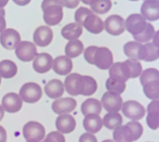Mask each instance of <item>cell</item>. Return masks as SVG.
<instances>
[{"label": "cell", "instance_id": "obj_40", "mask_svg": "<svg viewBox=\"0 0 159 142\" xmlns=\"http://www.w3.org/2000/svg\"><path fill=\"white\" fill-rule=\"evenodd\" d=\"M42 142H66L65 136L59 131H52Z\"/></svg>", "mask_w": 159, "mask_h": 142}, {"label": "cell", "instance_id": "obj_24", "mask_svg": "<svg viewBox=\"0 0 159 142\" xmlns=\"http://www.w3.org/2000/svg\"><path fill=\"white\" fill-rule=\"evenodd\" d=\"M143 44L136 41H130L124 45V54L129 59H134L140 61L141 60L142 52H143Z\"/></svg>", "mask_w": 159, "mask_h": 142}, {"label": "cell", "instance_id": "obj_46", "mask_svg": "<svg viewBox=\"0 0 159 142\" xmlns=\"http://www.w3.org/2000/svg\"><path fill=\"white\" fill-rule=\"evenodd\" d=\"M18 6H26L31 2V0H12Z\"/></svg>", "mask_w": 159, "mask_h": 142}, {"label": "cell", "instance_id": "obj_49", "mask_svg": "<svg viewBox=\"0 0 159 142\" xmlns=\"http://www.w3.org/2000/svg\"><path fill=\"white\" fill-rule=\"evenodd\" d=\"M91 1H92V0H81V2H83V3H84V4H86V5L90 4Z\"/></svg>", "mask_w": 159, "mask_h": 142}, {"label": "cell", "instance_id": "obj_54", "mask_svg": "<svg viewBox=\"0 0 159 142\" xmlns=\"http://www.w3.org/2000/svg\"><path fill=\"white\" fill-rule=\"evenodd\" d=\"M144 1H145V0H144ZM158 1H159V0H158Z\"/></svg>", "mask_w": 159, "mask_h": 142}, {"label": "cell", "instance_id": "obj_11", "mask_svg": "<svg viewBox=\"0 0 159 142\" xmlns=\"http://www.w3.org/2000/svg\"><path fill=\"white\" fill-rule=\"evenodd\" d=\"M21 42V36L17 30L6 28L0 33V44L7 50H13Z\"/></svg>", "mask_w": 159, "mask_h": 142}, {"label": "cell", "instance_id": "obj_41", "mask_svg": "<svg viewBox=\"0 0 159 142\" xmlns=\"http://www.w3.org/2000/svg\"><path fill=\"white\" fill-rule=\"evenodd\" d=\"M97 46H89L84 51V57L88 63L93 65V57Z\"/></svg>", "mask_w": 159, "mask_h": 142}, {"label": "cell", "instance_id": "obj_13", "mask_svg": "<svg viewBox=\"0 0 159 142\" xmlns=\"http://www.w3.org/2000/svg\"><path fill=\"white\" fill-rule=\"evenodd\" d=\"M101 105L107 111L119 112L123 105V99L120 95L107 92L102 97Z\"/></svg>", "mask_w": 159, "mask_h": 142}, {"label": "cell", "instance_id": "obj_21", "mask_svg": "<svg viewBox=\"0 0 159 142\" xmlns=\"http://www.w3.org/2000/svg\"><path fill=\"white\" fill-rule=\"evenodd\" d=\"M148 116L147 124L152 130H157L159 127V102L153 100L150 102L147 108Z\"/></svg>", "mask_w": 159, "mask_h": 142}, {"label": "cell", "instance_id": "obj_38", "mask_svg": "<svg viewBox=\"0 0 159 142\" xmlns=\"http://www.w3.org/2000/svg\"><path fill=\"white\" fill-rule=\"evenodd\" d=\"M155 80H159V71L156 68H148L140 74V82L142 86Z\"/></svg>", "mask_w": 159, "mask_h": 142}, {"label": "cell", "instance_id": "obj_14", "mask_svg": "<svg viewBox=\"0 0 159 142\" xmlns=\"http://www.w3.org/2000/svg\"><path fill=\"white\" fill-rule=\"evenodd\" d=\"M52 63H53V58L49 53L47 52H42L38 53L34 57L33 62H32V67L35 72L40 74L47 73L52 69Z\"/></svg>", "mask_w": 159, "mask_h": 142}, {"label": "cell", "instance_id": "obj_1", "mask_svg": "<svg viewBox=\"0 0 159 142\" xmlns=\"http://www.w3.org/2000/svg\"><path fill=\"white\" fill-rule=\"evenodd\" d=\"M143 127L136 121L128 122L114 130L113 138L115 142H134L142 136Z\"/></svg>", "mask_w": 159, "mask_h": 142}, {"label": "cell", "instance_id": "obj_28", "mask_svg": "<svg viewBox=\"0 0 159 142\" xmlns=\"http://www.w3.org/2000/svg\"><path fill=\"white\" fill-rule=\"evenodd\" d=\"M17 73V67L11 60H2L0 62V77L5 79H10Z\"/></svg>", "mask_w": 159, "mask_h": 142}, {"label": "cell", "instance_id": "obj_25", "mask_svg": "<svg viewBox=\"0 0 159 142\" xmlns=\"http://www.w3.org/2000/svg\"><path fill=\"white\" fill-rule=\"evenodd\" d=\"M83 125L87 131L91 134H94V133L99 132L102 129L103 121L99 115H88L84 117L83 121Z\"/></svg>", "mask_w": 159, "mask_h": 142}, {"label": "cell", "instance_id": "obj_18", "mask_svg": "<svg viewBox=\"0 0 159 142\" xmlns=\"http://www.w3.org/2000/svg\"><path fill=\"white\" fill-rule=\"evenodd\" d=\"M57 74L61 76H66L70 74L73 68V62L71 58L66 56H59L53 60L52 67Z\"/></svg>", "mask_w": 159, "mask_h": 142}, {"label": "cell", "instance_id": "obj_52", "mask_svg": "<svg viewBox=\"0 0 159 142\" xmlns=\"http://www.w3.org/2000/svg\"><path fill=\"white\" fill-rule=\"evenodd\" d=\"M129 1H131V2H137V1H139V0H129Z\"/></svg>", "mask_w": 159, "mask_h": 142}, {"label": "cell", "instance_id": "obj_4", "mask_svg": "<svg viewBox=\"0 0 159 142\" xmlns=\"http://www.w3.org/2000/svg\"><path fill=\"white\" fill-rule=\"evenodd\" d=\"M19 96L27 103H36L42 97V88L37 83L27 82L20 88Z\"/></svg>", "mask_w": 159, "mask_h": 142}, {"label": "cell", "instance_id": "obj_22", "mask_svg": "<svg viewBox=\"0 0 159 142\" xmlns=\"http://www.w3.org/2000/svg\"><path fill=\"white\" fill-rule=\"evenodd\" d=\"M45 93L52 99H57L64 94V84L61 80L53 79L47 82L44 87Z\"/></svg>", "mask_w": 159, "mask_h": 142}, {"label": "cell", "instance_id": "obj_50", "mask_svg": "<svg viewBox=\"0 0 159 142\" xmlns=\"http://www.w3.org/2000/svg\"><path fill=\"white\" fill-rule=\"evenodd\" d=\"M0 15L5 16V10H4V8H0Z\"/></svg>", "mask_w": 159, "mask_h": 142}, {"label": "cell", "instance_id": "obj_34", "mask_svg": "<svg viewBox=\"0 0 159 142\" xmlns=\"http://www.w3.org/2000/svg\"><path fill=\"white\" fill-rule=\"evenodd\" d=\"M143 92L148 98L151 100H158L159 98V80L149 82L143 86Z\"/></svg>", "mask_w": 159, "mask_h": 142}, {"label": "cell", "instance_id": "obj_43", "mask_svg": "<svg viewBox=\"0 0 159 142\" xmlns=\"http://www.w3.org/2000/svg\"><path fill=\"white\" fill-rule=\"evenodd\" d=\"M79 142H98L97 138L91 133H84L80 137Z\"/></svg>", "mask_w": 159, "mask_h": 142}, {"label": "cell", "instance_id": "obj_8", "mask_svg": "<svg viewBox=\"0 0 159 142\" xmlns=\"http://www.w3.org/2000/svg\"><path fill=\"white\" fill-rule=\"evenodd\" d=\"M15 54L22 62H31L37 54L36 45L28 41H21L15 48Z\"/></svg>", "mask_w": 159, "mask_h": 142}, {"label": "cell", "instance_id": "obj_47", "mask_svg": "<svg viewBox=\"0 0 159 142\" xmlns=\"http://www.w3.org/2000/svg\"><path fill=\"white\" fill-rule=\"evenodd\" d=\"M9 0H0V8H3L8 3Z\"/></svg>", "mask_w": 159, "mask_h": 142}, {"label": "cell", "instance_id": "obj_42", "mask_svg": "<svg viewBox=\"0 0 159 142\" xmlns=\"http://www.w3.org/2000/svg\"><path fill=\"white\" fill-rule=\"evenodd\" d=\"M63 7H66L70 9H73L78 7L80 0H61Z\"/></svg>", "mask_w": 159, "mask_h": 142}, {"label": "cell", "instance_id": "obj_10", "mask_svg": "<svg viewBox=\"0 0 159 142\" xmlns=\"http://www.w3.org/2000/svg\"><path fill=\"white\" fill-rule=\"evenodd\" d=\"M104 29L112 36H119L125 31L124 19L119 15H110L104 21Z\"/></svg>", "mask_w": 159, "mask_h": 142}, {"label": "cell", "instance_id": "obj_45", "mask_svg": "<svg viewBox=\"0 0 159 142\" xmlns=\"http://www.w3.org/2000/svg\"><path fill=\"white\" fill-rule=\"evenodd\" d=\"M6 27H7V22H6V20H5V16L0 15V33L3 30L6 29Z\"/></svg>", "mask_w": 159, "mask_h": 142}, {"label": "cell", "instance_id": "obj_15", "mask_svg": "<svg viewBox=\"0 0 159 142\" xmlns=\"http://www.w3.org/2000/svg\"><path fill=\"white\" fill-rule=\"evenodd\" d=\"M22 100L15 92H9L2 97V107L8 113H16L22 109Z\"/></svg>", "mask_w": 159, "mask_h": 142}, {"label": "cell", "instance_id": "obj_31", "mask_svg": "<svg viewBox=\"0 0 159 142\" xmlns=\"http://www.w3.org/2000/svg\"><path fill=\"white\" fill-rule=\"evenodd\" d=\"M102 121L107 129L113 130L121 125L123 123V117L118 112H109L104 116Z\"/></svg>", "mask_w": 159, "mask_h": 142}, {"label": "cell", "instance_id": "obj_7", "mask_svg": "<svg viewBox=\"0 0 159 142\" xmlns=\"http://www.w3.org/2000/svg\"><path fill=\"white\" fill-rule=\"evenodd\" d=\"M122 111L129 119L139 121L143 118L146 113L144 107L136 101H127L122 105Z\"/></svg>", "mask_w": 159, "mask_h": 142}, {"label": "cell", "instance_id": "obj_29", "mask_svg": "<svg viewBox=\"0 0 159 142\" xmlns=\"http://www.w3.org/2000/svg\"><path fill=\"white\" fill-rule=\"evenodd\" d=\"M84 51V45L80 40L75 39L69 41L65 47L66 56L70 58H75L79 57Z\"/></svg>", "mask_w": 159, "mask_h": 142}, {"label": "cell", "instance_id": "obj_39", "mask_svg": "<svg viewBox=\"0 0 159 142\" xmlns=\"http://www.w3.org/2000/svg\"><path fill=\"white\" fill-rule=\"evenodd\" d=\"M90 13H93V12L90 9L85 7H80L75 12L74 17L75 20V22H77L80 26H83V22H84V19Z\"/></svg>", "mask_w": 159, "mask_h": 142}, {"label": "cell", "instance_id": "obj_2", "mask_svg": "<svg viewBox=\"0 0 159 142\" xmlns=\"http://www.w3.org/2000/svg\"><path fill=\"white\" fill-rule=\"evenodd\" d=\"M43 19L47 26H56L63 18V5L61 0H43L42 2Z\"/></svg>", "mask_w": 159, "mask_h": 142}, {"label": "cell", "instance_id": "obj_48", "mask_svg": "<svg viewBox=\"0 0 159 142\" xmlns=\"http://www.w3.org/2000/svg\"><path fill=\"white\" fill-rule=\"evenodd\" d=\"M3 116H4V110L2 107V106H0V121H2Z\"/></svg>", "mask_w": 159, "mask_h": 142}, {"label": "cell", "instance_id": "obj_3", "mask_svg": "<svg viewBox=\"0 0 159 142\" xmlns=\"http://www.w3.org/2000/svg\"><path fill=\"white\" fill-rule=\"evenodd\" d=\"M22 134L27 142H41L46 136V130L39 122L28 121L23 126Z\"/></svg>", "mask_w": 159, "mask_h": 142}, {"label": "cell", "instance_id": "obj_17", "mask_svg": "<svg viewBox=\"0 0 159 142\" xmlns=\"http://www.w3.org/2000/svg\"><path fill=\"white\" fill-rule=\"evenodd\" d=\"M140 14L146 20L154 22L159 18L158 0H145L141 6Z\"/></svg>", "mask_w": 159, "mask_h": 142}, {"label": "cell", "instance_id": "obj_44", "mask_svg": "<svg viewBox=\"0 0 159 142\" xmlns=\"http://www.w3.org/2000/svg\"><path fill=\"white\" fill-rule=\"evenodd\" d=\"M0 142H7V131L2 125H0Z\"/></svg>", "mask_w": 159, "mask_h": 142}, {"label": "cell", "instance_id": "obj_27", "mask_svg": "<svg viewBox=\"0 0 159 142\" xmlns=\"http://www.w3.org/2000/svg\"><path fill=\"white\" fill-rule=\"evenodd\" d=\"M80 110L84 116L91 114L99 115L102 111L101 102L94 98H89L82 103Z\"/></svg>", "mask_w": 159, "mask_h": 142}, {"label": "cell", "instance_id": "obj_5", "mask_svg": "<svg viewBox=\"0 0 159 142\" xmlns=\"http://www.w3.org/2000/svg\"><path fill=\"white\" fill-rule=\"evenodd\" d=\"M114 63V57L106 47H96L93 57V65L100 70H108Z\"/></svg>", "mask_w": 159, "mask_h": 142}, {"label": "cell", "instance_id": "obj_35", "mask_svg": "<svg viewBox=\"0 0 159 142\" xmlns=\"http://www.w3.org/2000/svg\"><path fill=\"white\" fill-rule=\"evenodd\" d=\"M155 28L151 23H147L146 27L144 30L139 34H137L135 36H133L134 40L136 42H139L140 43H143V42H148L150 40L152 39L154 34H155Z\"/></svg>", "mask_w": 159, "mask_h": 142}, {"label": "cell", "instance_id": "obj_30", "mask_svg": "<svg viewBox=\"0 0 159 142\" xmlns=\"http://www.w3.org/2000/svg\"><path fill=\"white\" fill-rule=\"evenodd\" d=\"M158 47H156L152 42H148L143 45L142 52L141 60L144 62H155L158 59Z\"/></svg>", "mask_w": 159, "mask_h": 142}, {"label": "cell", "instance_id": "obj_19", "mask_svg": "<svg viewBox=\"0 0 159 142\" xmlns=\"http://www.w3.org/2000/svg\"><path fill=\"white\" fill-rule=\"evenodd\" d=\"M76 126V121L72 116L69 114L60 115L56 120V127L58 131L69 134L74 131Z\"/></svg>", "mask_w": 159, "mask_h": 142}, {"label": "cell", "instance_id": "obj_36", "mask_svg": "<svg viewBox=\"0 0 159 142\" xmlns=\"http://www.w3.org/2000/svg\"><path fill=\"white\" fill-rule=\"evenodd\" d=\"M105 87L108 92H113L115 94L120 95L126 89V83L123 82H119L113 78H108L105 82Z\"/></svg>", "mask_w": 159, "mask_h": 142}, {"label": "cell", "instance_id": "obj_32", "mask_svg": "<svg viewBox=\"0 0 159 142\" xmlns=\"http://www.w3.org/2000/svg\"><path fill=\"white\" fill-rule=\"evenodd\" d=\"M91 11L98 14H104L111 9V0H92L90 4Z\"/></svg>", "mask_w": 159, "mask_h": 142}, {"label": "cell", "instance_id": "obj_6", "mask_svg": "<svg viewBox=\"0 0 159 142\" xmlns=\"http://www.w3.org/2000/svg\"><path fill=\"white\" fill-rule=\"evenodd\" d=\"M64 87L70 96L81 95L84 89V77L79 73H70L65 79Z\"/></svg>", "mask_w": 159, "mask_h": 142}, {"label": "cell", "instance_id": "obj_20", "mask_svg": "<svg viewBox=\"0 0 159 142\" xmlns=\"http://www.w3.org/2000/svg\"><path fill=\"white\" fill-rule=\"evenodd\" d=\"M82 27L92 34H99L104 30V22L99 16L94 13H90L84 19Z\"/></svg>", "mask_w": 159, "mask_h": 142}, {"label": "cell", "instance_id": "obj_37", "mask_svg": "<svg viewBox=\"0 0 159 142\" xmlns=\"http://www.w3.org/2000/svg\"><path fill=\"white\" fill-rule=\"evenodd\" d=\"M83 77H84V89L81 95L84 97L92 96L95 93L98 88L97 82L90 76H83Z\"/></svg>", "mask_w": 159, "mask_h": 142}, {"label": "cell", "instance_id": "obj_26", "mask_svg": "<svg viewBox=\"0 0 159 142\" xmlns=\"http://www.w3.org/2000/svg\"><path fill=\"white\" fill-rule=\"evenodd\" d=\"M82 32H83L82 26L78 24L77 22H71L62 27L61 33L65 39L71 41V40L78 39L81 36Z\"/></svg>", "mask_w": 159, "mask_h": 142}, {"label": "cell", "instance_id": "obj_53", "mask_svg": "<svg viewBox=\"0 0 159 142\" xmlns=\"http://www.w3.org/2000/svg\"><path fill=\"white\" fill-rule=\"evenodd\" d=\"M1 78H2V77H0V84H1Z\"/></svg>", "mask_w": 159, "mask_h": 142}, {"label": "cell", "instance_id": "obj_16", "mask_svg": "<svg viewBox=\"0 0 159 142\" xmlns=\"http://www.w3.org/2000/svg\"><path fill=\"white\" fill-rule=\"evenodd\" d=\"M77 106L76 101L72 97H65L56 100L52 105V109L54 113L58 115L68 114L73 111Z\"/></svg>", "mask_w": 159, "mask_h": 142}, {"label": "cell", "instance_id": "obj_12", "mask_svg": "<svg viewBox=\"0 0 159 142\" xmlns=\"http://www.w3.org/2000/svg\"><path fill=\"white\" fill-rule=\"evenodd\" d=\"M53 32L48 26H40L37 27L33 33V42L38 47H45L51 44L53 40Z\"/></svg>", "mask_w": 159, "mask_h": 142}, {"label": "cell", "instance_id": "obj_23", "mask_svg": "<svg viewBox=\"0 0 159 142\" xmlns=\"http://www.w3.org/2000/svg\"><path fill=\"white\" fill-rule=\"evenodd\" d=\"M109 77L119 82H126L129 79L124 62H115L109 67Z\"/></svg>", "mask_w": 159, "mask_h": 142}, {"label": "cell", "instance_id": "obj_33", "mask_svg": "<svg viewBox=\"0 0 159 142\" xmlns=\"http://www.w3.org/2000/svg\"><path fill=\"white\" fill-rule=\"evenodd\" d=\"M127 72L129 78H137L140 76L142 72V64L139 61L134 59H128L124 61Z\"/></svg>", "mask_w": 159, "mask_h": 142}, {"label": "cell", "instance_id": "obj_51", "mask_svg": "<svg viewBox=\"0 0 159 142\" xmlns=\"http://www.w3.org/2000/svg\"><path fill=\"white\" fill-rule=\"evenodd\" d=\"M102 142H114V141H113V140H103Z\"/></svg>", "mask_w": 159, "mask_h": 142}, {"label": "cell", "instance_id": "obj_9", "mask_svg": "<svg viewBox=\"0 0 159 142\" xmlns=\"http://www.w3.org/2000/svg\"><path fill=\"white\" fill-rule=\"evenodd\" d=\"M147 23V20L140 13H132L124 20L125 29L133 36L143 32Z\"/></svg>", "mask_w": 159, "mask_h": 142}]
</instances>
